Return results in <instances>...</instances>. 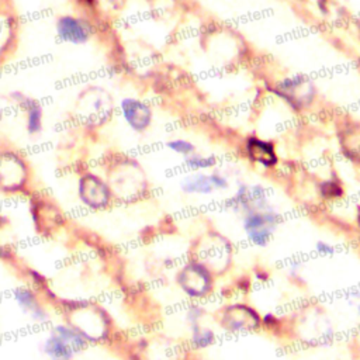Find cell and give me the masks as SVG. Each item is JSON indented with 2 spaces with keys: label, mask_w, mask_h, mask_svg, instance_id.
<instances>
[{
  "label": "cell",
  "mask_w": 360,
  "mask_h": 360,
  "mask_svg": "<svg viewBox=\"0 0 360 360\" xmlns=\"http://www.w3.org/2000/svg\"><path fill=\"white\" fill-rule=\"evenodd\" d=\"M56 305L62 309L66 323L77 330L87 343H100L111 335V318L108 312L90 301L58 300Z\"/></svg>",
  "instance_id": "6da1fadb"
},
{
  "label": "cell",
  "mask_w": 360,
  "mask_h": 360,
  "mask_svg": "<svg viewBox=\"0 0 360 360\" xmlns=\"http://www.w3.org/2000/svg\"><path fill=\"white\" fill-rule=\"evenodd\" d=\"M111 98L108 93L97 86L84 89L76 100L77 115L84 125L98 127L103 125L111 114Z\"/></svg>",
  "instance_id": "7a4b0ae2"
},
{
  "label": "cell",
  "mask_w": 360,
  "mask_h": 360,
  "mask_svg": "<svg viewBox=\"0 0 360 360\" xmlns=\"http://www.w3.org/2000/svg\"><path fill=\"white\" fill-rule=\"evenodd\" d=\"M195 262L207 270L211 273H221L225 271L224 269L229 264L232 246L221 235H207L200 239L198 246L195 248Z\"/></svg>",
  "instance_id": "3957f363"
},
{
  "label": "cell",
  "mask_w": 360,
  "mask_h": 360,
  "mask_svg": "<svg viewBox=\"0 0 360 360\" xmlns=\"http://www.w3.org/2000/svg\"><path fill=\"white\" fill-rule=\"evenodd\" d=\"M77 195L83 205L90 210H105L114 200L112 191L100 176L87 172L77 181Z\"/></svg>",
  "instance_id": "277c9868"
},
{
  "label": "cell",
  "mask_w": 360,
  "mask_h": 360,
  "mask_svg": "<svg viewBox=\"0 0 360 360\" xmlns=\"http://www.w3.org/2000/svg\"><path fill=\"white\" fill-rule=\"evenodd\" d=\"M277 224L278 215L274 211L252 210L243 218V231L255 246L264 248L270 242Z\"/></svg>",
  "instance_id": "5b68a950"
},
{
  "label": "cell",
  "mask_w": 360,
  "mask_h": 360,
  "mask_svg": "<svg viewBox=\"0 0 360 360\" xmlns=\"http://www.w3.org/2000/svg\"><path fill=\"white\" fill-rule=\"evenodd\" d=\"M177 284L191 298H201L212 288L211 271L197 262L184 266L177 273Z\"/></svg>",
  "instance_id": "8992f818"
},
{
  "label": "cell",
  "mask_w": 360,
  "mask_h": 360,
  "mask_svg": "<svg viewBox=\"0 0 360 360\" xmlns=\"http://www.w3.org/2000/svg\"><path fill=\"white\" fill-rule=\"evenodd\" d=\"M27 179V166L24 159L13 152L0 153V191L20 193Z\"/></svg>",
  "instance_id": "52a82bcc"
},
{
  "label": "cell",
  "mask_w": 360,
  "mask_h": 360,
  "mask_svg": "<svg viewBox=\"0 0 360 360\" xmlns=\"http://www.w3.org/2000/svg\"><path fill=\"white\" fill-rule=\"evenodd\" d=\"M56 35L68 44L83 45L93 37V27L82 17L72 14H62L55 21Z\"/></svg>",
  "instance_id": "ba28073f"
},
{
  "label": "cell",
  "mask_w": 360,
  "mask_h": 360,
  "mask_svg": "<svg viewBox=\"0 0 360 360\" xmlns=\"http://www.w3.org/2000/svg\"><path fill=\"white\" fill-rule=\"evenodd\" d=\"M221 323L228 330H252L260 326L259 314L243 304H235L224 308Z\"/></svg>",
  "instance_id": "9c48e42d"
},
{
  "label": "cell",
  "mask_w": 360,
  "mask_h": 360,
  "mask_svg": "<svg viewBox=\"0 0 360 360\" xmlns=\"http://www.w3.org/2000/svg\"><path fill=\"white\" fill-rule=\"evenodd\" d=\"M15 302L21 308V311L28 315L35 322H46L51 315L45 305L42 304L39 294L30 285H20L13 292Z\"/></svg>",
  "instance_id": "30bf717a"
},
{
  "label": "cell",
  "mask_w": 360,
  "mask_h": 360,
  "mask_svg": "<svg viewBox=\"0 0 360 360\" xmlns=\"http://www.w3.org/2000/svg\"><path fill=\"white\" fill-rule=\"evenodd\" d=\"M11 98L25 114V129L30 135H38L44 125V108L38 100L24 94L22 91H13Z\"/></svg>",
  "instance_id": "8fae6325"
},
{
  "label": "cell",
  "mask_w": 360,
  "mask_h": 360,
  "mask_svg": "<svg viewBox=\"0 0 360 360\" xmlns=\"http://www.w3.org/2000/svg\"><path fill=\"white\" fill-rule=\"evenodd\" d=\"M121 112L125 122L134 131H143L149 127L152 120V112L149 107L136 98H124L121 101Z\"/></svg>",
  "instance_id": "7c38bea8"
},
{
  "label": "cell",
  "mask_w": 360,
  "mask_h": 360,
  "mask_svg": "<svg viewBox=\"0 0 360 360\" xmlns=\"http://www.w3.org/2000/svg\"><path fill=\"white\" fill-rule=\"evenodd\" d=\"M42 350L49 360H73L77 352L53 329L42 343Z\"/></svg>",
  "instance_id": "4fadbf2b"
},
{
  "label": "cell",
  "mask_w": 360,
  "mask_h": 360,
  "mask_svg": "<svg viewBox=\"0 0 360 360\" xmlns=\"http://www.w3.org/2000/svg\"><path fill=\"white\" fill-rule=\"evenodd\" d=\"M248 153L249 158L263 166H273L277 162L276 152L273 146L264 141L252 138L248 142Z\"/></svg>",
  "instance_id": "5bb4252c"
},
{
  "label": "cell",
  "mask_w": 360,
  "mask_h": 360,
  "mask_svg": "<svg viewBox=\"0 0 360 360\" xmlns=\"http://www.w3.org/2000/svg\"><path fill=\"white\" fill-rule=\"evenodd\" d=\"M181 187L184 193L188 194H210L214 190L210 176L205 174H193L186 177L181 183Z\"/></svg>",
  "instance_id": "9a60e30c"
},
{
  "label": "cell",
  "mask_w": 360,
  "mask_h": 360,
  "mask_svg": "<svg viewBox=\"0 0 360 360\" xmlns=\"http://www.w3.org/2000/svg\"><path fill=\"white\" fill-rule=\"evenodd\" d=\"M215 339L214 332L210 328H202L200 323L191 326V343L194 349H205Z\"/></svg>",
  "instance_id": "2e32d148"
},
{
  "label": "cell",
  "mask_w": 360,
  "mask_h": 360,
  "mask_svg": "<svg viewBox=\"0 0 360 360\" xmlns=\"http://www.w3.org/2000/svg\"><path fill=\"white\" fill-rule=\"evenodd\" d=\"M169 149H172L173 152L179 153V155H184V156H188L194 152V145L190 143L188 141H184V139H176V141H170L167 143Z\"/></svg>",
  "instance_id": "e0dca14e"
},
{
  "label": "cell",
  "mask_w": 360,
  "mask_h": 360,
  "mask_svg": "<svg viewBox=\"0 0 360 360\" xmlns=\"http://www.w3.org/2000/svg\"><path fill=\"white\" fill-rule=\"evenodd\" d=\"M186 165L191 169H205L214 165V159L204 156H190L186 159Z\"/></svg>",
  "instance_id": "ac0fdd59"
},
{
  "label": "cell",
  "mask_w": 360,
  "mask_h": 360,
  "mask_svg": "<svg viewBox=\"0 0 360 360\" xmlns=\"http://www.w3.org/2000/svg\"><path fill=\"white\" fill-rule=\"evenodd\" d=\"M210 180H211V183H212L214 188L224 190V188H226V187H228V181H226V179H225V177H222V176H221V174H218V173H212V174H210Z\"/></svg>",
  "instance_id": "d6986e66"
},
{
  "label": "cell",
  "mask_w": 360,
  "mask_h": 360,
  "mask_svg": "<svg viewBox=\"0 0 360 360\" xmlns=\"http://www.w3.org/2000/svg\"><path fill=\"white\" fill-rule=\"evenodd\" d=\"M316 250L322 255V256H328V255H332L335 252V248L328 243V242H323V240H318L316 242Z\"/></svg>",
  "instance_id": "ffe728a7"
},
{
  "label": "cell",
  "mask_w": 360,
  "mask_h": 360,
  "mask_svg": "<svg viewBox=\"0 0 360 360\" xmlns=\"http://www.w3.org/2000/svg\"><path fill=\"white\" fill-rule=\"evenodd\" d=\"M357 314L360 315V304H357Z\"/></svg>",
  "instance_id": "44dd1931"
}]
</instances>
